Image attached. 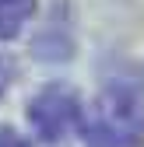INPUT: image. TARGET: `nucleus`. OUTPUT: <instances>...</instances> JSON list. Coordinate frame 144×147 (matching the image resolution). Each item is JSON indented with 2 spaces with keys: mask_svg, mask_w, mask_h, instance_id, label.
Returning <instances> with one entry per match:
<instances>
[{
  "mask_svg": "<svg viewBox=\"0 0 144 147\" xmlns=\"http://www.w3.org/2000/svg\"><path fill=\"white\" fill-rule=\"evenodd\" d=\"M84 147H144V95L134 84H109L84 123Z\"/></svg>",
  "mask_w": 144,
  "mask_h": 147,
  "instance_id": "nucleus-1",
  "label": "nucleus"
},
{
  "mask_svg": "<svg viewBox=\"0 0 144 147\" xmlns=\"http://www.w3.org/2000/svg\"><path fill=\"white\" fill-rule=\"evenodd\" d=\"M28 119H32V130L39 133V140L60 144L81 126V98L63 84H49L32 98Z\"/></svg>",
  "mask_w": 144,
  "mask_h": 147,
  "instance_id": "nucleus-2",
  "label": "nucleus"
},
{
  "mask_svg": "<svg viewBox=\"0 0 144 147\" xmlns=\"http://www.w3.org/2000/svg\"><path fill=\"white\" fill-rule=\"evenodd\" d=\"M35 0H0V42L18 39L21 28L32 21Z\"/></svg>",
  "mask_w": 144,
  "mask_h": 147,
  "instance_id": "nucleus-3",
  "label": "nucleus"
},
{
  "mask_svg": "<svg viewBox=\"0 0 144 147\" xmlns=\"http://www.w3.org/2000/svg\"><path fill=\"white\" fill-rule=\"evenodd\" d=\"M14 60L11 56H4V53H0V98H4V91L11 88V81H14Z\"/></svg>",
  "mask_w": 144,
  "mask_h": 147,
  "instance_id": "nucleus-4",
  "label": "nucleus"
},
{
  "mask_svg": "<svg viewBox=\"0 0 144 147\" xmlns=\"http://www.w3.org/2000/svg\"><path fill=\"white\" fill-rule=\"evenodd\" d=\"M0 147H28V140L11 126H0Z\"/></svg>",
  "mask_w": 144,
  "mask_h": 147,
  "instance_id": "nucleus-5",
  "label": "nucleus"
}]
</instances>
